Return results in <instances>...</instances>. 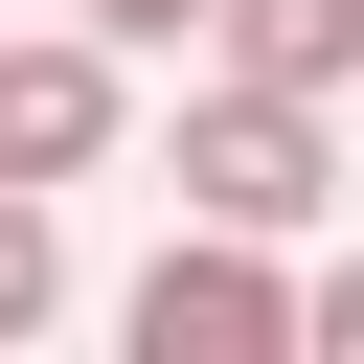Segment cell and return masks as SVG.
<instances>
[{
	"label": "cell",
	"instance_id": "5",
	"mask_svg": "<svg viewBox=\"0 0 364 364\" xmlns=\"http://www.w3.org/2000/svg\"><path fill=\"white\" fill-rule=\"evenodd\" d=\"M46 318H68V205H46V182H0V364H23Z\"/></svg>",
	"mask_w": 364,
	"mask_h": 364
},
{
	"label": "cell",
	"instance_id": "2",
	"mask_svg": "<svg viewBox=\"0 0 364 364\" xmlns=\"http://www.w3.org/2000/svg\"><path fill=\"white\" fill-rule=\"evenodd\" d=\"M114 341H136V364H296V273H273L250 228H182V250L114 296Z\"/></svg>",
	"mask_w": 364,
	"mask_h": 364
},
{
	"label": "cell",
	"instance_id": "3",
	"mask_svg": "<svg viewBox=\"0 0 364 364\" xmlns=\"http://www.w3.org/2000/svg\"><path fill=\"white\" fill-rule=\"evenodd\" d=\"M114 136H136V68H114L91 23H46V46H0V182H46V205H68V182H91Z\"/></svg>",
	"mask_w": 364,
	"mask_h": 364
},
{
	"label": "cell",
	"instance_id": "1",
	"mask_svg": "<svg viewBox=\"0 0 364 364\" xmlns=\"http://www.w3.org/2000/svg\"><path fill=\"white\" fill-rule=\"evenodd\" d=\"M318 205H341V114H318V91H250V68H205V91H182V228L296 250Z\"/></svg>",
	"mask_w": 364,
	"mask_h": 364
},
{
	"label": "cell",
	"instance_id": "4",
	"mask_svg": "<svg viewBox=\"0 0 364 364\" xmlns=\"http://www.w3.org/2000/svg\"><path fill=\"white\" fill-rule=\"evenodd\" d=\"M205 68H250V91H364V0H205Z\"/></svg>",
	"mask_w": 364,
	"mask_h": 364
},
{
	"label": "cell",
	"instance_id": "6",
	"mask_svg": "<svg viewBox=\"0 0 364 364\" xmlns=\"http://www.w3.org/2000/svg\"><path fill=\"white\" fill-rule=\"evenodd\" d=\"M68 23H91L114 68H159V46H205V0H68Z\"/></svg>",
	"mask_w": 364,
	"mask_h": 364
}]
</instances>
